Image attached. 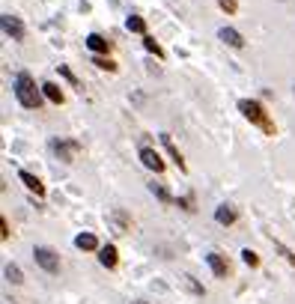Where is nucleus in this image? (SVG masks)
Wrapping results in <instances>:
<instances>
[{
  "label": "nucleus",
  "instance_id": "nucleus-1",
  "mask_svg": "<svg viewBox=\"0 0 295 304\" xmlns=\"http://www.w3.org/2000/svg\"><path fill=\"white\" fill-rule=\"evenodd\" d=\"M12 90H15V99L21 107H27V111H39L42 107L45 93H42V86H36L30 72H18L15 78H12Z\"/></svg>",
  "mask_w": 295,
  "mask_h": 304
},
{
  "label": "nucleus",
  "instance_id": "nucleus-2",
  "mask_svg": "<svg viewBox=\"0 0 295 304\" xmlns=\"http://www.w3.org/2000/svg\"><path fill=\"white\" fill-rule=\"evenodd\" d=\"M239 111H242V117L247 119V122L260 125L265 135H275V125L268 122V117H265V107H262L260 101H254V99H242V101H239Z\"/></svg>",
  "mask_w": 295,
  "mask_h": 304
},
{
  "label": "nucleus",
  "instance_id": "nucleus-3",
  "mask_svg": "<svg viewBox=\"0 0 295 304\" xmlns=\"http://www.w3.org/2000/svg\"><path fill=\"white\" fill-rule=\"evenodd\" d=\"M51 152L60 158V161H66V164H72L75 161V155L81 152V143L78 140H72V137H51Z\"/></svg>",
  "mask_w": 295,
  "mask_h": 304
},
{
  "label": "nucleus",
  "instance_id": "nucleus-4",
  "mask_svg": "<svg viewBox=\"0 0 295 304\" xmlns=\"http://www.w3.org/2000/svg\"><path fill=\"white\" fill-rule=\"evenodd\" d=\"M33 259H36V266L42 271H48V274H57V271H60V256H57V251L48 248V245H36Z\"/></svg>",
  "mask_w": 295,
  "mask_h": 304
},
{
  "label": "nucleus",
  "instance_id": "nucleus-5",
  "mask_svg": "<svg viewBox=\"0 0 295 304\" xmlns=\"http://www.w3.org/2000/svg\"><path fill=\"white\" fill-rule=\"evenodd\" d=\"M0 27H3V33L9 36L12 42H24V36H27V30H24V24H21V18L15 15H0Z\"/></svg>",
  "mask_w": 295,
  "mask_h": 304
},
{
  "label": "nucleus",
  "instance_id": "nucleus-6",
  "mask_svg": "<svg viewBox=\"0 0 295 304\" xmlns=\"http://www.w3.org/2000/svg\"><path fill=\"white\" fill-rule=\"evenodd\" d=\"M138 158H140V164L146 170H152V173H161V170H164V161H161V155H158L152 146H140Z\"/></svg>",
  "mask_w": 295,
  "mask_h": 304
},
{
  "label": "nucleus",
  "instance_id": "nucleus-7",
  "mask_svg": "<svg viewBox=\"0 0 295 304\" xmlns=\"http://www.w3.org/2000/svg\"><path fill=\"white\" fill-rule=\"evenodd\" d=\"M218 39H221V42H224L226 48H244V36L239 33V30H236V27H221V30H218Z\"/></svg>",
  "mask_w": 295,
  "mask_h": 304
},
{
  "label": "nucleus",
  "instance_id": "nucleus-8",
  "mask_svg": "<svg viewBox=\"0 0 295 304\" xmlns=\"http://www.w3.org/2000/svg\"><path fill=\"white\" fill-rule=\"evenodd\" d=\"M206 263H209V269L215 271V277H226V274H230V266H226V259L218 251L206 253Z\"/></svg>",
  "mask_w": 295,
  "mask_h": 304
},
{
  "label": "nucleus",
  "instance_id": "nucleus-9",
  "mask_svg": "<svg viewBox=\"0 0 295 304\" xmlns=\"http://www.w3.org/2000/svg\"><path fill=\"white\" fill-rule=\"evenodd\" d=\"M18 179L24 182V188H27V191H33L36 197H42V194H45V185H42V179H39V176H33L30 170H21V173H18Z\"/></svg>",
  "mask_w": 295,
  "mask_h": 304
},
{
  "label": "nucleus",
  "instance_id": "nucleus-10",
  "mask_svg": "<svg viewBox=\"0 0 295 304\" xmlns=\"http://www.w3.org/2000/svg\"><path fill=\"white\" fill-rule=\"evenodd\" d=\"M236 218H239V212H236L230 203H221V206L215 209V221H218L221 227H230V224H236Z\"/></svg>",
  "mask_w": 295,
  "mask_h": 304
},
{
  "label": "nucleus",
  "instance_id": "nucleus-11",
  "mask_svg": "<svg viewBox=\"0 0 295 304\" xmlns=\"http://www.w3.org/2000/svg\"><path fill=\"white\" fill-rule=\"evenodd\" d=\"M84 45H87L93 54H107V51H110V42H107L102 33H89L87 39H84Z\"/></svg>",
  "mask_w": 295,
  "mask_h": 304
},
{
  "label": "nucleus",
  "instance_id": "nucleus-12",
  "mask_svg": "<svg viewBox=\"0 0 295 304\" xmlns=\"http://www.w3.org/2000/svg\"><path fill=\"white\" fill-rule=\"evenodd\" d=\"M158 137H161V146L167 149V155H170V158L176 161V167H179V170H185V158H182V152H179V149L173 146V140H170V135H158Z\"/></svg>",
  "mask_w": 295,
  "mask_h": 304
},
{
  "label": "nucleus",
  "instance_id": "nucleus-13",
  "mask_svg": "<svg viewBox=\"0 0 295 304\" xmlns=\"http://www.w3.org/2000/svg\"><path fill=\"white\" fill-rule=\"evenodd\" d=\"M117 259H120V256H117V248H114V245H102V248H99V263H102L104 269H114Z\"/></svg>",
  "mask_w": 295,
  "mask_h": 304
},
{
  "label": "nucleus",
  "instance_id": "nucleus-14",
  "mask_svg": "<svg viewBox=\"0 0 295 304\" xmlns=\"http://www.w3.org/2000/svg\"><path fill=\"white\" fill-rule=\"evenodd\" d=\"M42 93H45V99L54 101V104H63V99H66V96H63V90L54 84V81H45V84H42Z\"/></svg>",
  "mask_w": 295,
  "mask_h": 304
},
{
  "label": "nucleus",
  "instance_id": "nucleus-15",
  "mask_svg": "<svg viewBox=\"0 0 295 304\" xmlns=\"http://www.w3.org/2000/svg\"><path fill=\"white\" fill-rule=\"evenodd\" d=\"M75 248L78 251H99V238L93 236V233H81V236L75 238Z\"/></svg>",
  "mask_w": 295,
  "mask_h": 304
},
{
  "label": "nucleus",
  "instance_id": "nucleus-16",
  "mask_svg": "<svg viewBox=\"0 0 295 304\" xmlns=\"http://www.w3.org/2000/svg\"><path fill=\"white\" fill-rule=\"evenodd\" d=\"M149 194H152L155 200H161V203H176L173 194L167 191V185H161V182H149Z\"/></svg>",
  "mask_w": 295,
  "mask_h": 304
},
{
  "label": "nucleus",
  "instance_id": "nucleus-17",
  "mask_svg": "<svg viewBox=\"0 0 295 304\" xmlns=\"http://www.w3.org/2000/svg\"><path fill=\"white\" fill-rule=\"evenodd\" d=\"M3 277H6V280H9V284H24V271L18 269L15 263H6V266H3Z\"/></svg>",
  "mask_w": 295,
  "mask_h": 304
},
{
  "label": "nucleus",
  "instance_id": "nucleus-18",
  "mask_svg": "<svg viewBox=\"0 0 295 304\" xmlns=\"http://www.w3.org/2000/svg\"><path fill=\"white\" fill-rule=\"evenodd\" d=\"M125 30H128V33H138V36H146V21H143L140 15H128Z\"/></svg>",
  "mask_w": 295,
  "mask_h": 304
},
{
  "label": "nucleus",
  "instance_id": "nucleus-19",
  "mask_svg": "<svg viewBox=\"0 0 295 304\" xmlns=\"http://www.w3.org/2000/svg\"><path fill=\"white\" fill-rule=\"evenodd\" d=\"M110 221H114L117 233H125V230H128V224H131V221H128V215H125L122 209H114V212H110Z\"/></svg>",
  "mask_w": 295,
  "mask_h": 304
},
{
  "label": "nucleus",
  "instance_id": "nucleus-20",
  "mask_svg": "<svg viewBox=\"0 0 295 304\" xmlns=\"http://www.w3.org/2000/svg\"><path fill=\"white\" fill-rule=\"evenodd\" d=\"M93 66L107 69V72H117V63H114V60H107V57H102V54H93Z\"/></svg>",
  "mask_w": 295,
  "mask_h": 304
},
{
  "label": "nucleus",
  "instance_id": "nucleus-21",
  "mask_svg": "<svg viewBox=\"0 0 295 304\" xmlns=\"http://www.w3.org/2000/svg\"><path fill=\"white\" fill-rule=\"evenodd\" d=\"M143 48L149 51V54H155V57H164V51H161V45H158V42H155V39H152L149 33L143 36Z\"/></svg>",
  "mask_w": 295,
  "mask_h": 304
},
{
  "label": "nucleus",
  "instance_id": "nucleus-22",
  "mask_svg": "<svg viewBox=\"0 0 295 304\" xmlns=\"http://www.w3.org/2000/svg\"><path fill=\"white\" fill-rule=\"evenodd\" d=\"M182 284H185V289H191L194 295H206V289L200 287V284H197V280H194L191 274H185V277H182Z\"/></svg>",
  "mask_w": 295,
  "mask_h": 304
},
{
  "label": "nucleus",
  "instance_id": "nucleus-23",
  "mask_svg": "<svg viewBox=\"0 0 295 304\" xmlns=\"http://www.w3.org/2000/svg\"><path fill=\"white\" fill-rule=\"evenodd\" d=\"M57 69H60V78H63V81H69L72 86H78V75H75V72H72L69 66H63V63H60Z\"/></svg>",
  "mask_w": 295,
  "mask_h": 304
},
{
  "label": "nucleus",
  "instance_id": "nucleus-24",
  "mask_svg": "<svg viewBox=\"0 0 295 304\" xmlns=\"http://www.w3.org/2000/svg\"><path fill=\"white\" fill-rule=\"evenodd\" d=\"M242 259H244V266H251V269L260 266V256H257V251H251V248H244L242 251Z\"/></svg>",
  "mask_w": 295,
  "mask_h": 304
},
{
  "label": "nucleus",
  "instance_id": "nucleus-25",
  "mask_svg": "<svg viewBox=\"0 0 295 304\" xmlns=\"http://www.w3.org/2000/svg\"><path fill=\"white\" fill-rule=\"evenodd\" d=\"M176 206L185 212H194V197H176Z\"/></svg>",
  "mask_w": 295,
  "mask_h": 304
},
{
  "label": "nucleus",
  "instance_id": "nucleus-26",
  "mask_svg": "<svg viewBox=\"0 0 295 304\" xmlns=\"http://www.w3.org/2000/svg\"><path fill=\"white\" fill-rule=\"evenodd\" d=\"M218 6H221V9H224L226 15H233V12H236V9H239V6H236V0H218Z\"/></svg>",
  "mask_w": 295,
  "mask_h": 304
},
{
  "label": "nucleus",
  "instance_id": "nucleus-27",
  "mask_svg": "<svg viewBox=\"0 0 295 304\" xmlns=\"http://www.w3.org/2000/svg\"><path fill=\"white\" fill-rule=\"evenodd\" d=\"M0 236L9 238V224H6V218H0Z\"/></svg>",
  "mask_w": 295,
  "mask_h": 304
},
{
  "label": "nucleus",
  "instance_id": "nucleus-28",
  "mask_svg": "<svg viewBox=\"0 0 295 304\" xmlns=\"http://www.w3.org/2000/svg\"><path fill=\"white\" fill-rule=\"evenodd\" d=\"M131 304H146V301H131Z\"/></svg>",
  "mask_w": 295,
  "mask_h": 304
},
{
  "label": "nucleus",
  "instance_id": "nucleus-29",
  "mask_svg": "<svg viewBox=\"0 0 295 304\" xmlns=\"http://www.w3.org/2000/svg\"><path fill=\"white\" fill-rule=\"evenodd\" d=\"M292 90H295V86H292Z\"/></svg>",
  "mask_w": 295,
  "mask_h": 304
}]
</instances>
